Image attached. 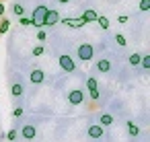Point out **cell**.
<instances>
[{
  "instance_id": "6da1fadb",
  "label": "cell",
  "mask_w": 150,
  "mask_h": 142,
  "mask_svg": "<svg viewBox=\"0 0 150 142\" xmlns=\"http://www.w3.org/2000/svg\"><path fill=\"white\" fill-rule=\"evenodd\" d=\"M93 54H95V50H93L91 43H80V45H78V58H80L82 62L93 60Z\"/></svg>"
},
{
  "instance_id": "7a4b0ae2",
  "label": "cell",
  "mask_w": 150,
  "mask_h": 142,
  "mask_svg": "<svg viewBox=\"0 0 150 142\" xmlns=\"http://www.w3.org/2000/svg\"><path fill=\"white\" fill-rule=\"evenodd\" d=\"M58 62H60V68L66 70V72H74V70H76V62H74L68 54H62V56L58 58Z\"/></svg>"
},
{
  "instance_id": "3957f363",
  "label": "cell",
  "mask_w": 150,
  "mask_h": 142,
  "mask_svg": "<svg viewBox=\"0 0 150 142\" xmlns=\"http://www.w3.org/2000/svg\"><path fill=\"white\" fill-rule=\"evenodd\" d=\"M47 13V6H37L35 11H33V17H31V25H35V27H41L43 25V15Z\"/></svg>"
},
{
  "instance_id": "277c9868",
  "label": "cell",
  "mask_w": 150,
  "mask_h": 142,
  "mask_svg": "<svg viewBox=\"0 0 150 142\" xmlns=\"http://www.w3.org/2000/svg\"><path fill=\"white\" fill-rule=\"evenodd\" d=\"M58 21H60V13H58V11H50V9H47V13L43 15V25L52 27V25H56Z\"/></svg>"
},
{
  "instance_id": "5b68a950",
  "label": "cell",
  "mask_w": 150,
  "mask_h": 142,
  "mask_svg": "<svg viewBox=\"0 0 150 142\" xmlns=\"http://www.w3.org/2000/svg\"><path fill=\"white\" fill-rule=\"evenodd\" d=\"M29 80H31L33 84H41V82L45 80V74H43V70H39V68L31 70V74H29Z\"/></svg>"
},
{
  "instance_id": "8992f818",
  "label": "cell",
  "mask_w": 150,
  "mask_h": 142,
  "mask_svg": "<svg viewBox=\"0 0 150 142\" xmlns=\"http://www.w3.org/2000/svg\"><path fill=\"white\" fill-rule=\"evenodd\" d=\"M68 101H70V103H72V105H80V103H82V101H84V93H82V91H78V89H76V91H72V93H70V95H68Z\"/></svg>"
},
{
  "instance_id": "52a82bcc",
  "label": "cell",
  "mask_w": 150,
  "mask_h": 142,
  "mask_svg": "<svg viewBox=\"0 0 150 142\" xmlns=\"http://www.w3.org/2000/svg\"><path fill=\"white\" fill-rule=\"evenodd\" d=\"M21 134H23V138H25V140H33V138H35V128H33L31 124H27V126H23Z\"/></svg>"
},
{
  "instance_id": "ba28073f",
  "label": "cell",
  "mask_w": 150,
  "mask_h": 142,
  "mask_svg": "<svg viewBox=\"0 0 150 142\" xmlns=\"http://www.w3.org/2000/svg\"><path fill=\"white\" fill-rule=\"evenodd\" d=\"M88 136H91V138H101V136H103V128H101L99 124L88 126Z\"/></svg>"
},
{
  "instance_id": "9c48e42d",
  "label": "cell",
  "mask_w": 150,
  "mask_h": 142,
  "mask_svg": "<svg viewBox=\"0 0 150 142\" xmlns=\"http://www.w3.org/2000/svg\"><path fill=\"white\" fill-rule=\"evenodd\" d=\"M97 17H99V15H97V11H93V9H91V11H86V13L82 15V23H84V25H86V23H93V21H97Z\"/></svg>"
},
{
  "instance_id": "30bf717a",
  "label": "cell",
  "mask_w": 150,
  "mask_h": 142,
  "mask_svg": "<svg viewBox=\"0 0 150 142\" xmlns=\"http://www.w3.org/2000/svg\"><path fill=\"white\" fill-rule=\"evenodd\" d=\"M64 25H68V27H82L84 23H82V19H60Z\"/></svg>"
},
{
  "instance_id": "8fae6325",
  "label": "cell",
  "mask_w": 150,
  "mask_h": 142,
  "mask_svg": "<svg viewBox=\"0 0 150 142\" xmlns=\"http://www.w3.org/2000/svg\"><path fill=\"white\" fill-rule=\"evenodd\" d=\"M97 70L99 72H109L111 70V62L109 60H99L97 62Z\"/></svg>"
},
{
  "instance_id": "7c38bea8",
  "label": "cell",
  "mask_w": 150,
  "mask_h": 142,
  "mask_svg": "<svg viewBox=\"0 0 150 142\" xmlns=\"http://www.w3.org/2000/svg\"><path fill=\"white\" fill-rule=\"evenodd\" d=\"M11 93H13L15 97H21V95H23V84H21V82H15V84L11 87Z\"/></svg>"
},
{
  "instance_id": "4fadbf2b",
  "label": "cell",
  "mask_w": 150,
  "mask_h": 142,
  "mask_svg": "<svg viewBox=\"0 0 150 142\" xmlns=\"http://www.w3.org/2000/svg\"><path fill=\"white\" fill-rule=\"evenodd\" d=\"M127 134H129V136H138V134H140V128H138L134 121H127Z\"/></svg>"
},
{
  "instance_id": "5bb4252c",
  "label": "cell",
  "mask_w": 150,
  "mask_h": 142,
  "mask_svg": "<svg viewBox=\"0 0 150 142\" xmlns=\"http://www.w3.org/2000/svg\"><path fill=\"white\" fill-rule=\"evenodd\" d=\"M111 124H113V117H111L109 113H103V115H101V124H99V126H111Z\"/></svg>"
},
{
  "instance_id": "9a60e30c",
  "label": "cell",
  "mask_w": 150,
  "mask_h": 142,
  "mask_svg": "<svg viewBox=\"0 0 150 142\" xmlns=\"http://www.w3.org/2000/svg\"><path fill=\"white\" fill-rule=\"evenodd\" d=\"M13 13H15V15H17V17L21 19V17L25 15V9H23V4H19V2H17V4L13 6Z\"/></svg>"
},
{
  "instance_id": "2e32d148",
  "label": "cell",
  "mask_w": 150,
  "mask_h": 142,
  "mask_svg": "<svg viewBox=\"0 0 150 142\" xmlns=\"http://www.w3.org/2000/svg\"><path fill=\"white\" fill-rule=\"evenodd\" d=\"M140 58H142L140 54H132V56L127 58V62H129V66H138V64H140Z\"/></svg>"
},
{
  "instance_id": "e0dca14e",
  "label": "cell",
  "mask_w": 150,
  "mask_h": 142,
  "mask_svg": "<svg viewBox=\"0 0 150 142\" xmlns=\"http://www.w3.org/2000/svg\"><path fill=\"white\" fill-rule=\"evenodd\" d=\"M8 27H11V21L8 19H2V23H0V35H4L8 31Z\"/></svg>"
},
{
  "instance_id": "ac0fdd59",
  "label": "cell",
  "mask_w": 150,
  "mask_h": 142,
  "mask_svg": "<svg viewBox=\"0 0 150 142\" xmlns=\"http://www.w3.org/2000/svg\"><path fill=\"white\" fill-rule=\"evenodd\" d=\"M97 23L101 25V29H109V19L107 17H97Z\"/></svg>"
},
{
  "instance_id": "d6986e66",
  "label": "cell",
  "mask_w": 150,
  "mask_h": 142,
  "mask_svg": "<svg viewBox=\"0 0 150 142\" xmlns=\"http://www.w3.org/2000/svg\"><path fill=\"white\" fill-rule=\"evenodd\" d=\"M140 66L142 68H150V56H142L140 58Z\"/></svg>"
},
{
  "instance_id": "ffe728a7",
  "label": "cell",
  "mask_w": 150,
  "mask_h": 142,
  "mask_svg": "<svg viewBox=\"0 0 150 142\" xmlns=\"http://www.w3.org/2000/svg\"><path fill=\"white\" fill-rule=\"evenodd\" d=\"M115 43H117V45H119V48H125V37H123V35H119V33H117V35H115Z\"/></svg>"
},
{
  "instance_id": "44dd1931",
  "label": "cell",
  "mask_w": 150,
  "mask_h": 142,
  "mask_svg": "<svg viewBox=\"0 0 150 142\" xmlns=\"http://www.w3.org/2000/svg\"><path fill=\"white\" fill-rule=\"evenodd\" d=\"M148 9H150V0H140V11L146 13Z\"/></svg>"
},
{
  "instance_id": "7402d4cb",
  "label": "cell",
  "mask_w": 150,
  "mask_h": 142,
  "mask_svg": "<svg viewBox=\"0 0 150 142\" xmlns=\"http://www.w3.org/2000/svg\"><path fill=\"white\" fill-rule=\"evenodd\" d=\"M43 54V45H35L33 48V56H41Z\"/></svg>"
},
{
  "instance_id": "603a6c76",
  "label": "cell",
  "mask_w": 150,
  "mask_h": 142,
  "mask_svg": "<svg viewBox=\"0 0 150 142\" xmlns=\"http://www.w3.org/2000/svg\"><path fill=\"white\" fill-rule=\"evenodd\" d=\"M99 97H101V93H99V89H91V99H95V101H97Z\"/></svg>"
},
{
  "instance_id": "cb8c5ba5",
  "label": "cell",
  "mask_w": 150,
  "mask_h": 142,
  "mask_svg": "<svg viewBox=\"0 0 150 142\" xmlns=\"http://www.w3.org/2000/svg\"><path fill=\"white\" fill-rule=\"evenodd\" d=\"M86 84H88V89H97V78H88Z\"/></svg>"
},
{
  "instance_id": "d4e9b609",
  "label": "cell",
  "mask_w": 150,
  "mask_h": 142,
  "mask_svg": "<svg viewBox=\"0 0 150 142\" xmlns=\"http://www.w3.org/2000/svg\"><path fill=\"white\" fill-rule=\"evenodd\" d=\"M21 25H23V27L31 25V19H29V17H21Z\"/></svg>"
},
{
  "instance_id": "484cf974",
  "label": "cell",
  "mask_w": 150,
  "mask_h": 142,
  "mask_svg": "<svg viewBox=\"0 0 150 142\" xmlns=\"http://www.w3.org/2000/svg\"><path fill=\"white\" fill-rule=\"evenodd\" d=\"M6 138H8V140H15V138H17V130H11V132L6 134Z\"/></svg>"
},
{
  "instance_id": "4316f807",
  "label": "cell",
  "mask_w": 150,
  "mask_h": 142,
  "mask_svg": "<svg viewBox=\"0 0 150 142\" xmlns=\"http://www.w3.org/2000/svg\"><path fill=\"white\" fill-rule=\"evenodd\" d=\"M13 115H15V117H21V115H23V109H21V107H17V109L13 111Z\"/></svg>"
},
{
  "instance_id": "83f0119b",
  "label": "cell",
  "mask_w": 150,
  "mask_h": 142,
  "mask_svg": "<svg viewBox=\"0 0 150 142\" xmlns=\"http://www.w3.org/2000/svg\"><path fill=\"white\" fill-rule=\"evenodd\" d=\"M37 39L43 41V39H45V31H37Z\"/></svg>"
},
{
  "instance_id": "f1b7e54d",
  "label": "cell",
  "mask_w": 150,
  "mask_h": 142,
  "mask_svg": "<svg viewBox=\"0 0 150 142\" xmlns=\"http://www.w3.org/2000/svg\"><path fill=\"white\" fill-rule=\"evenodd\" d=\"M117 21H119V23H127V17H125V15H121V17L117 19Z\"/></svg>"
},
{
  "instance_id": "f546056e",
  "label": "cell",
  "mask_w": 150,
  "mask_h": 142,
  "mask_svg": "<svg viewBox=\"0 0 150 142\" xmlns=\"http://www.w3.org/2000/svg\"><path fill=\"white\" fill-rule=\"evenodd\" d=\"M2 13H4V4H0V17H2Z\"/></svg>"
},
{
  "instance_id": "4dcf8cb0",
  "label": "cell",
  "mask_w": 150,
  "mask_h": 142,
  "mask_svg": "<svg viewBox=\"0 0 150 142\" xmlns=\"http://www.w3.org/2000/svg\"><path fill=\"white\" fill-rule=\"evenodd\" d=\"M60 2H62V4H66V2H68V0H60Z\"/></svg>"
}]
</instances>
